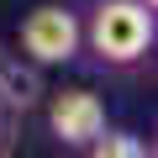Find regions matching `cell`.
<instances>
[{
    "label": "cell",
    "mask_w": 158,
    "mask_h": 158,
    "mask_svg": "<svg viewBox=\"0 0 158 158\" xmlns=\"http://www.w3.org/2000/svg\"><path fill=\"white\" fill-rule=\"evenodd\" d=\"M48 132L63 142V148H85L106 132V106L95 90H58L48 100Z\"/></svg>",
    "instance_id": "3957f363"
},
{
    "label": "cell",
    "mask_w": 158,
    "mask_h": 158,
    "mask_svg": "<svg viewBox=\"0 0 158 158\" xmlns=\"http://www.w3.org/2000/svg\"><path fill=\"white\" fill-rule=\"evenodd\" d=\"M148 6H158V0H148Z\"/></svg>",
    "instance_id": "5b68a950"
},
{
    "label": "cell",
    "mask_w": 158,
    "mask_h": 158,
    "mask_svg": "<svg viewBox=\"0 0 158 158\" xmlns=\"http://www.w3.org/2000/svg\"><path fill=\"white\" fill-rule=\"evenodd\" d=\"M90 153H95V158H148L153 148H148V137H137V132H116V127L106 121V132L90 142Z\"/></svg>",
    "instance_id": "277c9868"
},
{
    "label": "cell",
    "mask_w": 158,
    "mask_h": 158,
    "mask_svg": "<svg viewBox=\"0 0 158 158\" xmlns=\"http://www.w3.org/2000/svg\"><path fill=\"white\" fill-rule=\"evenodd\" d=\"M16 42H21V58H32L37 69H58V63H74L79 42H85V27H79V16L69 6H53L48 0V6L27 11Z\"/></svg>",
    "instance_id": "7a4b0ae2"
},
{
    "label": "cell",
    "mask_w": 158,
    "mask_h": 158,
    "mask_svg": "<svg viewBox=\"0 0 158 158\" xmlns=\"http://www.w3.org/2000/svg\"><path fill=\"white\" fill-rule=\"evenodd\" d=\"M85 42L100 63L132 69L153 53V6L148 0H95L85 21Z\"/></svg>",
    "instance_id": "6da1fadb"
}]
</instances>
